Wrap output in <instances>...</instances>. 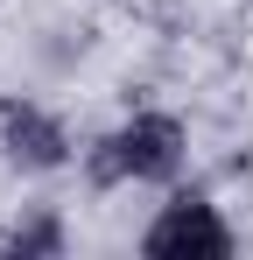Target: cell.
Here are the masks:
<instances>
[{"instance_id":"cell-3","label":"cell","mask_w":253,"mask_h":260,"mask_svg":"<svg viewBox=\"0 0 253 260\" xmlns=\"http://www.w3.org/2000/svg\"><path fill=\"white\" fill-rule=\"evenodd\" d=\"M0 155H7V169H21V176H56V169H71L78 141L64 127V113H49L42 99L7 91L0 99Z\"/></svg>"},{"instance_id":"cell-2","label":"cell","mask_w":253,"mask_h":260,"mask_svg":"<svg viewBox=\"0 0 253 260\" xmlns=\"http://www.w3.org/2000/svg\"><path fill=\"white\" fill-rule=\"evenodd\" d=\"M232 246H239V232L225 225V211L211 204L204 190H169V204L141 232V253L148 260H225Z\"/></svg>"},{"instance_id":"cell-4","label":"cell","mask_w":253,"mask_h":260,"mask_svg":"<svg viewBox=\"0 0 253 260\" xmlns=\"http://www.w3.org/2000/svg\"><path fill=\"white\" fill-rule=\"evenodd\" d=\"M0 253H64V218H28V225H14V232H7V239H0Z\"/></svg>"},{"instance_id":"cell-1","label":"cell","mask_w":253,"mask_h":260,"mask_svg":"<svg viewBox=\"0 0 253 260\" xmlns=\"http://www.w3.org/2000/svg\"><path fill=\"white\" fill-rule=\"evenodd\" d=\"M183 162H190V127L162 106L126 113L120 127H106L84 148V169L99 190H176Z\"/></svg>"}]
</instances>
